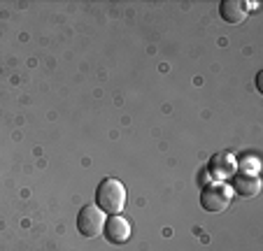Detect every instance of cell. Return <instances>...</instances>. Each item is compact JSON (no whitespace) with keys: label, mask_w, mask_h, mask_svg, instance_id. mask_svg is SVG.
<instances>
[{"label":"cell","mask_w":263,"mask_h":251,"mask_svg":"<svg viewBox=\"0 0 263 251\" xmlns=\"http://www.w3.org/2000/svg\"><path fill=\"white\" fill-rule=\"evenodd\" d=\"M103 233L112 244H124V242L130 237V223L126 221L124 217H119V214H112V217L105 221Z\"/></svg>","instance_id":"277c9868"},{"label":"cell","mask_w":263,"mask_h":251,"mask_svg":"<svg viewBox=\"0 0 263 251\" xmlns=\"http://www.w3.org/2000/svg\"><path fill=\"white\" fill-rule=\"evenodd\" d=\"M219 14L226 24H242L245 16H247V5L240 0H223L219 5Z\"/></svg>","instance_id":"5b68a950"},{"label":"cell","mask_w":263,"mask_h":251,"mask_svg":"<svg viewBox=\"0 0 263 251\" xmlns=\"http://www.w3.org/2000/svg\"><path fill=\"white\" fill-rule=\"evenodd\" d=\"M200 205H203V209H208V212H212V214L223 212V209L231 205V191L226 186H221V184L208 186L203 191V196H200Z\"/></svg>","instance_id":"3957f363"},{"label":"cell","mask_w":263,"mask_h":251,"mask_svg":"<svg viewBox=\"0 0 263 251\" xmlns=\"http://www.w3.org/2000/svg\"><path fill=\"white\" fill-rule=\"evenodd\" d=\"M233 156L231 153H217V156L212 158V172L219 175V177H226V175L233 172Z\"/></svg>","instance_id":"52a82bcc"},{"label":"cell","mask_w":263,"mask_h":251,"mask_svg":"<svg viewBox=\"0 0 263 251\" xmlns=\"http://www.w3.org/2000/svg\"><path fill=\"white\" fill-rule=\"evenodd\" d=\"M233 188L240 193V196L245 198H254L258 191H261V179L256 177V175H238V177H233Z\"/></svg>","instance_id":"8992f818"},{"label":"cell","mask_w":263,"mask_h":251,"mask_svg":"<svg viewBox=\"0 0 263 251\" xmlns=\"http://www.w3.org/2000/svg\"><path fill=\"white\" fill-rule=\"evenodd\" d=\"M96 207H98L103 214H121L126 205V188L119 179L115 177H105L103 182L96 186Z\"/></svg>","instance_id":"6da1fadb"},{"label":"cell","mask_w":263,"mask_h":251,"mask_svg":"<svg viewBox=\"0 0 263 251\" xmlns=\"http://www.w3.org/2000/svg\"><path fill=\"white\" fill-rule=\"evenodd\" d=\"M105 228V214L96 205H84L77 214V230L84 237H98Z\"/></svg>","instance_id":"7a4b0ae2"}]
</instances>
